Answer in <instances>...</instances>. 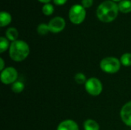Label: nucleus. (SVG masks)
<instances>
[{
	"instance_id": "obj_1",
	"label": "nucleus",
	"mask_w": 131,
	"mask_h": 130,
	"mask_svg": "<svg viewBox=\"0 0 131 130\" xmlns=\"http://www.w3.org/2000/svg\"><path fill=\"white\" fill-rule=\"evenodd\" d=\"M118 11V4L112 0H105L98 5L97 16L101 21L111 22L117 18Z\"/></svg>"
},
{
	"instance_id": "obj_2",
	"label": "nucleus",
	"mask_w": 131,
	"mask_h": 130,
	"mask_svg": "<svg viewBox=\"0 0 131 130\" xmlns=\"http://www.w3.org/2000/svg\"><path fill=\"white\" fill-rule=\"evenodd\" d=\"M30 53L28 44L22 40L12 41L9 47V56L12 60L21 62L26 59Z\"/></svg>"
},
{
	"instance_id": "obj_3",
	"label": "nucleus",
	"mask_w": 131,
	"mask_h": 130,
	"mask_svg": "<svg viewBox=\"0 0 131 130\" xmlns=\"http://www.w3.org/2000/svg\"><path fill=\"white\" fill-rule=\"evenodd\" d=\"M121 66V61L114 57H107L100 63L101 70L107 74H115L119 71Z\"/></svg>"
},
{
	"instance_id": "obj_4",
	"label": "nucleus",
	"mask_w": 131,
	"mask_h": 130,
	"mask_svg": "<svg viewBox=\"0 0 131 130\" xmlns=\"http://www.w3.org/2000/svg\"><path fill=\"white\" fill-rule=\"evenodd\" d=\"M86 16L85 8L80 4L73 5L69 10V18L74 24L78 25L83 22Z\"/></svg>"
},
{
	"instance_id": "obj_5",
	"label": "nucleus",
	"mask_w": 131,
	"mask_h": 130,
	"mask_svg": "<svg viewBox=\"0 0 131 130\" xmlns=\"http://www.w3.org/2000/svg\"><path fill=\"white\" fill-rule=\"evenodd\" d=\"M85 90L91 96H98L101 93L103 86L99 79L96 77L89 78L85 83Z\"/></svg>"
},
{
	"instance_id": "obj_6",
	"label": "nucleus",
	"mask_w": 131,
	"mask_h": 130,
	"mask_svg": "<svg viewBox=\"0 0 131 130\" xmlns=\"http://www.w3.org/2000/svg\"><path fill=\"white\" fill-rule=\"evenodd\" d=\"M17 78L18 72L12 67H6L1 72V81L4 84H12L16 81Z\"/></svg>"
},
{
	"instance_id": "obj_7",
	"label": "nucleus",
	"mask_w": 131,
	"mask_h": 130,
	"mask_svg": "<svg viewBox=\"0 0 131 130\" xmlns=\"http://www.w3.org/2000/svg\"><path fill=\"white\" fill-rule=\"evenodd\" d=\"M48 25L49 30L51 32L58 33V32L63 31V29L64 28L65 20L62 17L56 16V17H54L53 18H51Z\"/></svg>"
},
{
	"instance_id": "obj_8",
	"label": "nucleus",
	"mask_w": 131,
	"mask_h": 130,
	"mask_svg": "<svg viewBox=\"0 0 131 130\" xmlns=\"http://www.w3.org/2000/svg\"><path fill=\"white\" fill-rule=\"evenodd\" d=\"M121 117L127 126L131 127V101L123 106L121 110Z\"/></svg>"
},
{
	"instance_id": "obj_9",
	"label": "nucleus",
	"mask_w": 131,
	"mask_h": 130,
	"mask_svg": "<svg viewBox=\"0 0 131 130\" xmlns=\"http://www.w3.org/2000/svg\"><path fill=\"white\" fill-rule=\"evenodd\" d=\"M57 130H79V128L74 120H66L60 123Z\"/></svg>"
},
{
	"instance_id": "obj_10",
	"label": "nucleus",
	"mask_w": 131,
	"mask_h": 130,
	"mask_svg": "<svg viewBox=\"0 0 131 130\" xmlns=\"http://www.w3.org/2000/svg\"><path fill=\"white\" fill-rule=\"evenodd\" d=\"M5 35H6V38H8V40L12 41H15L18 40V30L15 28L10 27V28H8L6 30Z\"/></svg>"
},
{
	"instance_id": "obj_11",
	"label": "nucleus",
	"mask_w": 131,
	"mask_h": 130,
	"mask_svg": "<svg viewBox=\"0 0 131 130\" xmlns=\"http://www.w3.org/2000/svg\"><path fill=\"white\" fill-rule=\"evenodd\" d=\"M12 21V15L5 11H2L0 13V25L1 27H4L8 25Z\"/></svg>"
},
{
	"instance_id": "obj_12",
	"label": "nucleus",
	"mask_w": 131,
	"mask_h": 130,
	"mask_svg": "<svg viewBox=\"0 0 131 130\" xmlns=\"http://www.w3.org/2000/svg\"><path fill=\"white\" fill-rule=\"evenodd\" d=\"M119 11L124 13L131 11V0H121L118 4Z\"/></svg>"
},
{
	"instance_id": "obj_13",
	"label": "nucleus",
	"mask_w": 131,
	"mask_h": 130,
	"mask_svg": "<svg viewBox=\"0 0 131 130\" xmlns=\"http://www.w3.org/2000/svg\"><path fill=\"white\" fill-rule=\"evenodd\" d=\"M84 130H100L99 124L93 120H88L84 123Z\"/></svg>"
},
{
	"instance_id": "obj_14",
	"label": "nucleus",
	"mask_w": 131,
	"mask_h": 130,
	"mask_svg": "<svg viewBox=\"0 0 131 130\" xmlns=\"http://www.w3.org/2000/svg\"><path fill=\"white\" fill-rule=\"evenodd\" d=\"M25 88V85L21 81H15V83L12 84V90L15 93H20L23 91Z\"/></svg>"
},
{
	"instance_id": "obj_15",
	"label": "nucleus",
	"mask_w": 131,
	"mask_h": 130,
	"mask_svg": "<svg viewBox=\"0 0 131 130\" xmlns=\"http://www.w3.org/2000/svg\"><path fill=\"white\" fill-rule=\"evenodd\" d=\"M121 63L125 67L131 66V54L130 53H125L121 57Z\"/></svg>"
},
{
	"instance_id": "obj_16",
	"label": "nucleus",
	"mask_w": 131,
	"mask_h": 130,
	"mask_svg": "<svg viewBox=\"0 0 131 130\" xmlns=\"http://www.w3.org/2000/svg\"><path fill=\"white\" fill-rule=\"evenodd\" d=\"M37 31L41 35H45L46 34L48 33V31H50L48 25H47L45 23L39 24L37 27Z\"/></svg>"
},
{
	"instance_id": "obj_17",
	"label": "nucleus",
	"mask_w": 131,
	"mask_h": 130,
	"mask_svg": "<svg viewBox=\"0 0 131 130\" xmlns=\"http://www.w3.org/2000/svg\"><path fill=\"white\" fill-rule=\"evenodd\" d=\"M8 47H10V45H9L8 38L5 37H1L0 38V53L5 52L8 48Z\"/></svg>"
},
{
	"instance_id": "obj_18",
	"label": "nucleus",
	"mask_w": 131,
	"mask_h": 130,
	"mask_svg": "<svg viewBox=\"0 0 131 130\" xmlns=\"http://www.w3.org/2000/svg\"><path fill=\"white\" fill-rule=\"evenodd\" d=\"M42 12L45 15H50L54 12V6L50 3H45L42 7Z\"/></svg>"
},
{
	"instance_id": "obj_19",
	"label": "nucleus",
	"mask_w": 131,
	"mask_h": 130,
	"mask_svg": "<svg viewBox=\"0 0 131 130\" xmlns=\"http://www.w3.org/2000/svg\"><path fill=\"white\" fill-rule=\"evenodd\" d=\"M74 80L78 84H85L88 80L86 78V76L83 73H78L74 76Z\"/></svg>"
},
{
	"instance_id": "obj_20",
	"label": "nucleus",
	"mask_w": 131,
	"mask_h": 130,
	"mask_svg": "<svg viewBox=\"0 0 131 130\" xmlns=\"http://www.w3.org/2000/svg\"><path fill=\"white\" fill-rule=\"evenodd\" d=\"M94 0H81V4L84 8H89L92 5Z\"/></svg>"
},
{
	"instance_id": "obj_21",
	"label": "nucleus",
	"mask_w": 131,
	"mask_h": 130,
	"mask_svg": "<svg viewBox=\"0 0 131 130\" xmlns=\"http://www.w3.org/2000/svg\"><path fill=\"white\" fill-rule=\"evenodd\" d=\"M54 2L58 5H64L68 0H53Z\"/></svg>"
},
{
	"instance_id": "obj_22",
	"label": "nucleus",
	"mask_w": 131,
	"mask_h": 130,
	"mask_svg": "<svg viewBox=\"0 0 131 130\" xmlns=\"http://www.w3.org/2000/svg\"><path fill=\"white\" fill-rule=\"evenodd\" d=\"M0 64H1V66H0V70H1V71H2V70H4V64H5L4 61H3V59H2V58H0Z\"/></svg>"
},
{
	"instance_id": "obj_23",
	"label": "nucleus",
	"mask_w": 131,
	"mask_h": 130,
	"mask_svg": "<svg viewBox=\"0 0 131 130\" xmlns=\"http://www.w3.org/2000/svg\"><path fill=\"white\" fill-rule=\"evenodd\" d=\"M39 1L41 2H44V3H49V2L51 0H39Z\"/></svg>"
},
{
	"instance_id": "obj_24",
	"label": "nucleus",
	"mask_w": 131,
	"mask_h": 130,
	"mask_svg": "<svg viewBox=\"0 0 131 130\" xmlns=\"http://www.w3.org/2000/svg\"><path fill=\"white\" fill-rule=\"evenodd\" d=\"M114 2H117V1H121V0H113Z\"/></svg>"
}]
</instances>
